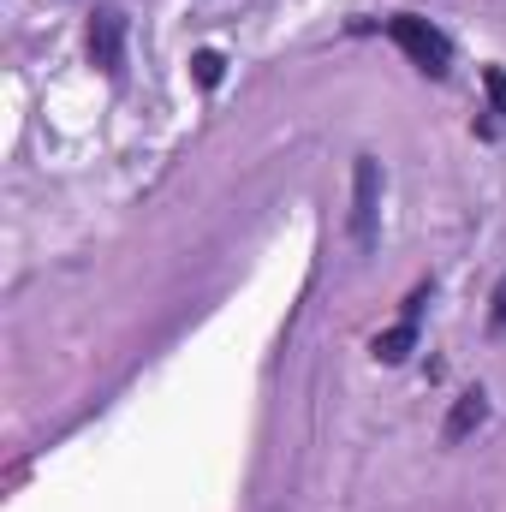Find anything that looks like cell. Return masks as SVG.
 Returning a JSON list of instances; mask_svg holds the SVG:
<instances>
[{
	"label": "cell",
	"mask_w": 506,
	"mask_h": 512,
	"mask_svg": "<svg viewBox=\"0 0 506 512\" xmlns=\"http://www.w3.org/2000/svg\"><path fill=\"white\" fill-rule=\"evenodd\" d=\"M381 30L411 54V66H417L423 78H447V66H453V42H447V30H435V24L417 18V12H393V18H381Z\"/></svg>",
	"instance_id": "6da1fadb"
},
{
	"label": "cell",
	"mask_w": 506,
	"mask_h": 512,
	"mask_svg": "<svg viewBox=\"0 0 506 512\" xmlns=\"http://www.w3.org/2000/svg\"><path fill=\"white\" fill-rule=\"evenodd\" d=\"M376 233H381V161L358 155L352 161V245L376 251Z\"/></svg>",
	"instance_id": "7a4b0ae2"
},
{
	"label": "cell",
	"mask_w": 506,
	"mask_h": 512,
	"mask_svg": "<svg viewBox=\"0 0 506 512\" xmlns=\"http://www.w3.org/2000/svg\"><path fill=\"white\" fill-rule=\"evenodd\" d=\"M90 66L102 78H120L126 72V12H96L90 18Z\"/></svg>",
	"instance_id": "3957f363"
},
{
	"label": "cell",
	"mask_w": 506,
	"mask_h": 512,
	"mask_svg": "<svg viewBox=\"0 0 506 512\" xmlns=\"http://www.w3.org/2000/svg\"><path fill=\"white\" fill-rule=\"evenodd\" d=\"M483 417H489V393H483V387L459 393V399H453V411H447V423H441V441H447V447H459L465 435H477V429H483Z\"/></svg>",
	"instance_id": "277c9868"
},
{
	"label": "cell",
	"mask_w": 506,
	"mask_h": 512,
	"mask_svg": "<svg viewBox=\"0 0 506 512\" xmlns=\"http://www.w3.org/2000/svg\"><path fill=\"white\" fill-rule=\"evenodd\" d=\"M411 346H417V322H405V316H399L387 334H376V346H370V352H376L381 364H405V358H411Z\"/></svg>",
	"instance_id": "5b68a950"
},
{
	"label": "cell",
	"mask_w": 506,
	"mask_h": 512,
	"mask_svg": "<svg viewBox=\"0 0 506 512\" xmlns=\"http://www.w3.org/2000/svg\"><path fill=\"white\" fill-rule=\"evenodd\" d=\"M191 72H197V84H203V90H215V84H221V72H227V60H221L215 48H197V54H191Z\"/></svg>",
	"instance_id": "8992f818"
},
{
	"label": "cell",
	"mask_w": 506,
	"mask_h": 512,
	"mask_svg": "<svg viewBox=\"0 0 506 512\" xmlns=\"http://www.w3.org/2000/svg\"><path fill=\"white\" fill-rule=\"evenodd\" d=\"M483 90H489V114L506 120V72L501 66H483Z\"/></svg>",
	"instance_id": "52a82bcc"
},
{
	"label": "cell",
	"mask_w": 506,
	"mask_h": 512,
	"mask_svg": "<svg viewBox=\"0 0 506 512\" xmlns=\"http://www.w3.org/2000/svg\"><path fill=\"white\" fill-rule=\"evenodd\" d=\"M489 328L506 334V274H501V286H495V298H489Z\"/></svg>",
	"instance_id": "ba28073f"
}]
</instances>
